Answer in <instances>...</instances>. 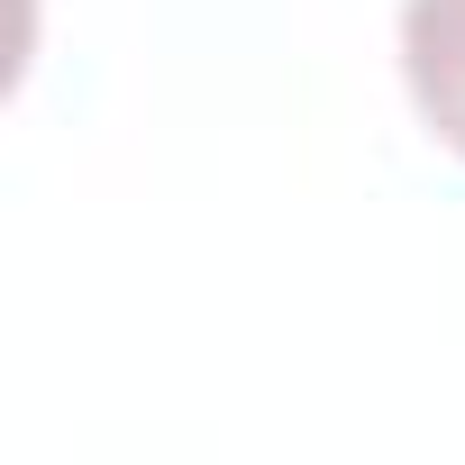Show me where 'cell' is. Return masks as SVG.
<instances>
[{
	"instance_id": "1",
	"label": "cell",
	"mask_w": 465,
	"mask_h": 465,
	"mask_svg": "<svg viewBox=\"0 0 465 465\" xmlns=\"http://www.w3.org/2000/svg\"><path fill=\"white\" fill-rule=\"evenodd\" d=\"M401 83L447 155H465V0H401Z\"/></svg>"
}]
</instances>
